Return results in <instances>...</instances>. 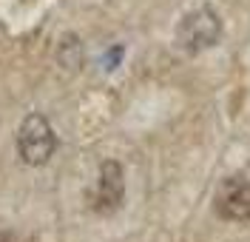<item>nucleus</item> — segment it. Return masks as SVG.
I'll list each match as a JSON object with an SVG mask.
<instances>
[{
    "mask_svg": "<svg viewBox=\"0 0 250 242\" xmlns=\"http://www.w3.org/2000/svg\"><path fill=\"white\" fill-rule=\"evenodd\" d=\"M222 40V17L210 6H199L193 12H188L176 29V43L185 48L188 54H199L213 48Z\"/></svg>",
    "mask_w": 250,
    "mask_h": 242,
    "instance_id": "obj_1",
    "label": "nucleus"
},
{
    "mask_svg": "<svg viewBox=\"0 0 250 242\" xmlns=\"http://www.w3.org/2000/svg\"><path fill=\"white\" fill-rule=\"evenodd\" d=\"M17 151L26 165H46L57 151V134L43 114H29L17 131Z\"/></svg>",
    "mask_w": 250,
    "mask_h": 242,
    "instance_id": "obj_2",
    "label": "nucleus"
},
{
    "mask_svg": "<svg viewBox=\"0 0 250 242\" xmlns=\"http://www.w3.org/2000/svg\"><path fill=\"white\" fill-rule=\"evenodd\" d=\"M125 199V171L117 160H105L97 174V188H94V211L97 214H114Z\"/></svg>",
    "mask_w": 250,
    "mask_h": 242,
    "instance_id": "obj_3",
    "label": "nucleus"
},
{
    "mask_svg": "<svg viewBox=\"0 0 250 242\" xmlns=\"http://www.w3.org/2000/svg\"><path fill=\"white\" fill-rule=\"evenodd\" d=\"M213 205L216 214L228 222H250V182L242 177L225 179Z\"/></svg>",
    "mask_w": 250,
    "mask_h": 242,
    "instance_id": "obj_4",
    "label": "nucleus"
},
{
    "mask_svg": "<svg viewBox=\"0 0 250 242\" xmlns=\"http://www.w3.org/2000/svg\"><path fill=\"white\" fill-rule=\"evenodd\" d=\"M83 57H85L83 40H80L77 34H62L60 43H57V63H60V68H65V71H80Z\"/></svg>",
    "mask_w": 250,
    "mask_h": 242,
    "instance_id": "obj_5",
    "label": "nucleus"
},
{
    "mask_svg": "<svg viewBox=\"0 0 250 242\" xmlns=\"http://www.w3.org/2000/svg\"><path fill=\"white\" fill-rule=\"evenodd\" d=\"M0 242H15V240H12V234H9V231H3V228H0Z\"/></svg>",
    "mask_w": 250,
    "mask_h": 242,
    "instance_id": "obj_6",
    "label": "nucleus"
}]
</instances>
